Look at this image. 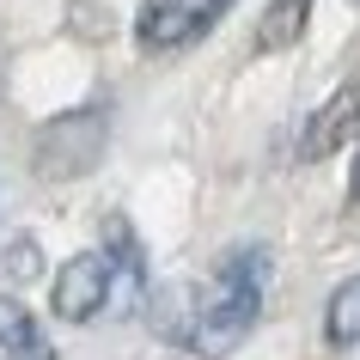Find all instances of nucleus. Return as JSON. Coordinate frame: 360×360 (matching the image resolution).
<instances>
[{
	"instance_id": "nucleus-3",
	"label": "nucleus",
	"mask_w": 360,
	"mask_h": 360,
	"mask_svg": "<svg viewBox=\"0 0 360 360\" xmlns=\"http://www.w3.org/2000/svg\"><path fill=\"white\" fill-rule=\"evenodd\" d=\"M232 0H141V19H134V37L147 56H171V49H190L220 25Z\"/></svg>"
},
{
	"instance_id": "nucleus-10",
	"label": "nucleus",
	"mask_w": 360,
	"mask_h": 360,
	"mask_svg": "<svg viewBox=\"0 0 360 360\" xmlns=\"http://www.w3.org/2000/svg\"><path fill=\"white\" fill-rule=\"evenodd\" d=\"M0 263H6V275L25 287V281H37V275H43V250H37V238L25 232V238H13V245H6V257H0Z\"/></svg>"
},
{
	"instance_id": "nucleus-5",
	"label": "nucleus",
	"mask_w": 360,
	"mask_h": 360,
	"mask_svg": "<svg viewBox=\"0 0 360 360\" xmlns=\"http://www.w3.org/2000/svg\"><path fill=\"white\" fill-rule=\"evenodd\" d=\"M354 129H360V86H336V92L311 110V122H305L300 159H330V153H342L354 141Z\"/></svg>"
},
{
	"instance_id": "nucleus-9",
	"label": "nucleus",
	"mask_w": 360,
	"mask_h": 360,
	"mask_svg": "<svg viewBox=\"0 0 360 360\" xmlns=\"http://www.w3.org/2000/svg\"><path fill=\"white\" fill-rule=\"evenodd\" d=\"M323 342H330L336 354L342 348H360V275L330 293V305H323Z\"/></svg>"
},
{
	"instance_id": "nucleus-2",
	"label": "nucleus",
	"mask_w": 360,
	"mask_h": 360,
	"mask_svg": "<svg viewBox=\"0 0 360 360\" xmlns=\"http://www.w3.org/2000/svg\"><path fill=\"white\" fill-rule=\"evenodd\" d=\"M110 147V110L104 104H86V110H68L61 122H49L37 141L43 177H86V171L104 159Z\"/></svg>"
},
{
	"instance_id": "nucleus-8",
	"label": "nucleus",
	"mask_w": 360,
	"mask_h": 360,
	"mask_svg": "<svg viewBox=\"0 0 360 360\" xmlns=\"http://www.w3.org/2000/svg\"><path fill=\"white\" fill-rule=\"evenodd\" d=\"M305 25H311V0H269L263 25H257V49L263 56H281V49H293L305 37Z\"/></svg>"
},
{
	"instance_id": "nucleus-4",
	"label": "nucleus",
	"mask_w": 360,
	"mask_h": 360,
	"mask_svg": "<svg viewBox=\"0 0 360 360\" xmlns=\"http://www.w3.org/2000/svg\"><path fill=\"white\" fill-rule=\"evenodd\" d=\"M110 305V257L104 250H79L74 263L56 275V318L61 323H92Z\"/></svg>"
},
{
	"instance_id": "nucleus-7",
	"label": "nucleus",
	"mask_w": 360,
	"mask_h": 360,
	"mask_svg": "<svg viewBox=\"0 0 360 360\" xmlns=\"http://www.w3.org/2000/svg\"><path fill=\"white\" fill-rule=\"evenodd\" d=\"M0 348H6L13 360H56L49 336L37 330V318H31L13 293H0Z\"/></svg>"
},
{
	"instance_id": "nucleus-11",
	"label": "nucleus",
	"mask_w": 360,
	"mask_h": 360,
	"mask_svg": "<svg viewBox=\"0 0 360 360\" xmlns=\"http://www.w3.org/2000/svg\"><path fill=\"white\" fill-rule=\"evenodd\" d=\"M348 195H354V202H360V159H354V184H348Z\"/></svg>"
},
{
	"instance_id": "nucleus-6",
	"label": "nucleus",
	"mask_w": 360,
	"mask_h": 360,
	"mask_svg": "<svg viewBox=\"0 0 360 360\" xmlns=\"http://www.w3.org/2000/svg\"><path fill=\"white\" fill-rule=\"evenodd\" d=\"M110 300H116V311H134V300H141V281H147V263H141V245H134V232H129V220H110Z\"/></svg>"
},
{
	"instance_id": "nucleus-1",
	"label": "nucleus",
	"mask_w": 360,
	"mask_h": 360,
	"mask_svg": "<svg viewBox=\"0 0 360 360\" xmlns=\"http://www.w3.org/2000/svg\"><path fill=\"white\" fill-rule=\"evenodd\" d=\"M263 293H269V250L263 245H232L214 269V281L195 293V330H190V348L195 354H232L238 342L250 336V323L263 311Z\"/></svg>"
}]
</instances>
